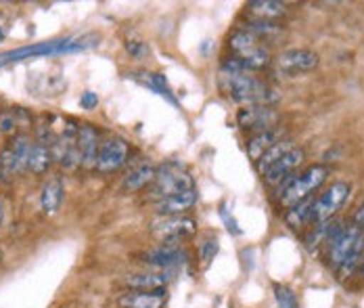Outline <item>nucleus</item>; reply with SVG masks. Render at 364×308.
<instances>
[{"mask_svg":"<svg viewBox=\"0 0 364 308\" xmlns=\"http://www.w3.org/2000/svg\"><path fill=\"white\" fill-rule=\"evenodd\" d=\"M149 231L153 233L155 239L170 245H182L184 239L193 237L197 233V223L188 216H157Z\"/></svg>","mask_w":364,"mask_h":308,"instance_id":"obj_7","label":"nucleus"},{"mask_svg":"<svg viewBox=\"0 0 364 308\" xmlns=\"http://www.w3.org/2000/svg\"><path fill=\"white\" fill-rule=\"evenodd\" d=\"M354 225H358V227H363L364 229V203H360L356 210H354V214H352V218H350Z\"/></svg>","mask_w":364,"mask_h":308,"instance_id":"obj_33","label":"nucleus"},{"mask_svg":"<svg viewBox=\"0 0 364 308\" xmlns=\"http://www.w3.org/2000/svg\"><path fill=\"white\" fill-rule=\"evenodd\" d=\"M243 30L245 32H250L252 36L259 40V42H274V40H279L283 36V28L279 26V23H274V21H247L245 26H243Z\"/></svg>","mask_w":364,"mask_h":308,"instance_id":"obj_23","label":"nucleus"},{"mask_svg":"<svg viewBox=\"0 0 364 308\" xmlns=\"http://www.w3.org/2000/svg\"><path fill=\"white\" fill-rule=\"evenodd\" d=\"M2 223H4V201L0 197V229H2Z\"/></svg>","mask_w":364,"mask_h":308,"instance_id":"obj_34","label":"nucleus"},{"mask_svg":"<svg viewBox=\"0 0 364 308\" xmlns=\"http://www.w3.org/2000/svg\"><path fill=\"white\" fill-rule=\"evenodd\" d=\"M166 302H168L166 290H155V292L126 290L115 298V308H166Z\"/></svg>","mask_w":364,"mask_h":308,"instance_id":"obj_14","label":"nucleus"},{"mask_svg":"<svg viewBox=\"0 0 364 308\" xmlns=\"http://www.w3.org/2000/svg\"><path fill=\"white\" fill-rule=\"evenodd\" d=\"M220 88L222 92L241 105H272L281 99L279 90L272 88L268 82L254 74L243 72H222L220 70Z\"/></svg>","mask_w":364,"mask_h":308,"instance_id":"obj_3","label":"nucleus"},{"mask_svg":"<svg viewBox=\"0 0 364 308\" xmlns=\"http://www.w3.org/2000/svg\"><path fill=\"white\" fill-rule=\"evenodd\" d=\"M193 189H195V181L181 161H166L157 168L155 181L151 183V189H149V197L157 201V199H164L176 193L193 191Z\"/></svg>","mask_w":364,"mask_h":308,"instance_id":"obj_5","label":"nucleus"},{"mask_svg":"<svg viewBox=\"0 0 364 308\" xmlns=\"http://www.w3.org/2000/svg\"><path fill=\"white\" fill-rule=\"evenodd\" d=\"M128 155H130V145H128L126 139H122V137H107L101 143V149H99V155H97L95 168L101 174L117 172L128 161Z\"/></svg>","mask_w":364,"mask_h":308,"instance_id":"obj_9","label":"nucleus"},{"mask_svg":"<svg viewBox=\"0 0 364 308\" xmlns=\"http://www.w3.org/2000/svg\"><path fill=\"white\" fill-rule=\"evenodd\" d=\"M274 298H277L279 308H299L297 296L293 294V290L291 287H287V285L274 283Z\"/></svg>","mask_w":364,"mask_h":308,"instance_id":"obj_28","label":"nucleus"},{"mask_svg":"<svg viewBox=\"0 0 364 308\" xmlns=\"http://www.w3.org/2000/svg\"><path fill=\"white\" fill-rule=\"evenodd\" d=\"M283 139V132L281 130H266V132H257V134H254L250 141H247V154H250V157L254 159V161H257L262 155L266 154L274 143H279Z\"/></svg>","mask_w":364,"mask_h":308,"instance_id":"obj_22","label":"nucleus"},{"mask_svg":"<svg viewBox=\"0 0 364 308\" xmlns=\"http://www.w3.org/2000/svg\"><path fill=\"white\" fill-rule=\"evenodd\" d=\"M343 229V223L339 221H327V223H321V225H314V229L310 231V235L306 237V245L308 248H314L318 243H328L337 233Z\"/></svg>","mask_w":364,"mask_h":308,"instance_id":"obj_26","label":"nucleus"},{"mask_svg":"<svg viewBox=\"0 0 364 308\" xmlns=\"http://www.w3.org/2000/svg\"><path fill=\"white\" fill-rule=\"evenodd\" d=\"M312 203H314V195L295 203L293 208H289L285 212V223L291 227V229H301L306 225H310V212H312Z\"/></svg>","mask_w":364,"mask_h":308,"instance_id":"obj_27","label":"nucleus"},{"mask_svg":"<svg viewBox=\"0 0 364 308\" xmlns=\"http://www.w3.org/2000/svg\"><path fill=\"white\" fill-rule=\"evenodd\" d=\"M155 174H157V168L151 161H141L124 176L122 189L128 193H136L145 187H151V183L155 181Z\"/></svg>","mask_w":364,"mask_h":308,"instance_id":"obj_18","label":"nucleus"},{"mask_svg":"<svg viewBox=\"0 0 364 308\" xmlns=\"http://www.w3.org/2000/svg\"><path fill=\"white\" fill-rule=\"evenodd\" d=\"M63 181L61 176H50L44 185H42V191H40V208L44 214H55L59 208H61V201H63Z\"/></svg>","mask_w":364,"mask_h":308,"instance_id":"obj_19","label":"nucleus"},{"mask_svg":"<svg viewBox=\"0 0 364 308\" xmlns=\"http://www.w3.org/2000/svg\"><path fill=\"white\" fill-rule=\"evenodd\" d=\"M134 78H136L141 84H145L146 88H151L153 92H157L159 97H164L166 101H170L172 105H178V101H176V97L172 95V88H170V84H168L166 76H161V74H149V72H141V74H136Z\"/></svg>","mask_w":364,"mask_h":308,"instance_id":"obj_24","label":"nucleus"},{"mask_svg":"<svg viewBox=\"0 0 364 308\" xmlns=\"http://www.w3.org/2000/svg\"><path fill=\"white\" fill-rule=\"evenodd\" d=\"M304 161V149L293 147L287 155H283L277 164H272L262 176L268 185H281L283 181H287L289 176H293V172L299 168V164Z\"/></svg>","mask_w":364,"mask_h":308,"instance_id":"obj_15","label":"nucleus"},{"mask_svg":"<svg viewBox=\"0 0 364 308\" xmlns=\"http://www.w3.org/2000/svg\"><path fill=\"white\" fill-rule=\"evenodd\" d=\"M327 176L328 168L323 164H314V166L306 168L304 172L293 174L279 185V203L285 210H289L295 203L312 197V193L327 181Z\"/></svg>","mask_w":364,"mask_h":308,"instance_id":"obj_4","label":"nucleus"},{"mask_svg":"<svg viewBox=\"0 0 364 308\" xmlns=\"http://www.w3.org/2000/svg\"><path fill=\"white\" fill-rule=\"evenodd\" d=\"M124 46H126V51H128V55L132 59H146L149 53H151V48H149V44H146L145 40L134 38V36L132 38H126Z\"/></svg>","mask_w":364,"mask_h":308,"instance_id":"obj_30","label":"nucleus"},{"mask_svg":"<svg viewBox=\"0 0 364 308\" xmlns=\"http://www.w3.org/2000/svg\"><path fill=\"white\" fill-rule=\"evenodd\" d=\"M80 105H82V110L92 112V110L99 105V95H97V92H92V90L82 92V97H80Z\"/></svg>","mask_w":364,"mask_h":308,"instance_id":"obj_32","label":"nucleus"},{"mask_svg":"<svg viewBox=\"0 0 364 308\" xmlns=\"http://www.w3.org/2000/svg\"><path fill=\"white\" fill-rule=\"evenodd\" d=\"M101 44V38L97 34H82V36H65V38L44 40L36 44H26L13 51L0 53V68L19 63L26 59H36V57H55V55H72V53H84Z\"/></svg>","mask_w":364,"mask_h":308,"instance_id":"obj_2","label":"nucleus"},{"mask_svg":"<svg viewBox=\"0 0 364 308\" xmlns=\"http://www.w3.org/2000/svg\"><path fill=\"white\" fill-rule=\"evenodd\" d=\"M360 272H363V277H364V258H363V262H360Z\"/></svg>","mask_w":364,"mask_h":308,"instance_id":"obj_36","label":"nucleus"},{"mask_svg":"<svg viewBox=\"0 0 364 308\" xmlns=\"http://www.w3.org/2000/svg\"><path fill=\"white\" fill-rule=\"evenodd\" d=\"M293 147H295V145H293L291 139H281L279 143H274V145H272V147H270L266 154L262 155V157L255 161V170H257L259 174H264V172H266V170H268L272 164H277V161H279L283 155L289 154Z\"/></svg>","mask_w":364,"mask_h":308,"instance_id":"obj_25","label":"nucleus"},{"mask_svg":"<svg viewBox=\"0 0 364 308\" xmlns=\"http://www.w3.org/2000/svg\"><path fill=\"white\" fill-rule=\"evenodd\" d=\"M279 112L272 105H247L237 112V124L243 130H252L254 134L274 130L279 124Z\"/></svg>","mask_w":364,"mask_h":308,"instance_id":"obj_10","label":"nucleus"},{"mask_svg":"<svg viewBox=\"0 0 364 308\" xmlns=\"http://www.w3.org/2000/svg\"><path fill=\"white\" fill-rule=\"evenodd\" d=\"M247 13L255 21H274L287 13V4L274 0H254L247 4Z\"/></svg>","mask_w":364,"mask_h":308,"instance_id":"obj_20","label":"nucleus"},{"mask_svg":"<svg viewBox=\"0 0 364 308\" xmlns=\"http://www.w3.org/2000/svg\"><path fill=\"white\" fill-rule=\"evenodd\" d=\"M53 149L50 145L42 143V141H32L30 145V155H28V170H32L34 174H44L50 164H53Z\"/></svg>","mask_w":364,"mask_h":308,"instance_id":"obj_21","label":"nucleus"},{"mask_svg":"<svg viewBox=\"0 0 364 308\" xmlns=\"http://www.w3.org/2000/svg\"><path fill=\"white\" fill-rule=\"evenodd\" d=\"M17 126H19L17 110H4L0 114V134H15Z\"/></svg>","mask_w":364,"mask_h":308,"instance_id":"obj_31","label":"nucleus"},{"mask_svg":"<svg viewBox=\"0 0 364 308\" xmlns=\"http://www.w3.org/2000/svg\"><path fill=\"white\" fill-rule=\"evenodd\" d=\"M101 137L99 130L92 124H80L77 130V154H80V166L82 168H95L97 155L101 149Z\"/></svg>","mask_w":364,"mask_h":308,"instance_id":"obj_12","label":"nucleus"},{"mask_svg":"<svg viewBox=\"0 0 364 308\" xmlns=\"http://www.w3.org/2000/svg\"><path fill=\"white\" fill-rule=\"evenodd\" d=\"M4 36H6V34H4V30H2V28H0V42H2V40H4Z\"/></svg>","mask_w":364,"mask_h":308,"instance_id":"obj_35","label":"nucleus"},{"mask_svg":"<svg viewBox=\"0 0 364 308\" xmlns=\"http://www.w3.org/2000/svg\"><path fill=\"white\" fill-rule=\"evenodd\" d=\"M195 203H197V191L193 189L153 201V210L157 216H184V212H188Z\"/></svg>","mask_w":364,"mask_h":308,"instance_id":"obj_16","label":"nucleus"},{"mask_svg":"<svg viewBox=\"0 0 364 308\" xmlns=\"http://www.w3.org/2000/svg\"><path fill=\"white\" fill-rule=\"evenodd\" d=\"M199 254H201V260H203V265L208 267V265L214 260V256L218 254V237H214V235H208V237L201 241V245H199Z\"/></svg>","mask_w":364,"mask_h":308,"instance_id":"obj_29","label":"nucleus"},{"mask_svg":"<svg viewBox=\"0 0 364 308\" xmlns=\"http://www.w3.org/2000/svg\"><path fill=\"white\" fill-rule=\"evenodd\" d=\"M143 262L153 267L157 270H166L172 269V267H178L186 260V254L182 250V245H170V243H161L153 250L145 252L143 256Z\"/></svg>","mask_w":364,"mask_h":308,"instance_id":"obj_13","label":"nucleus"},{"mask_svg":"<svg viewBox=\"0 0 364 308\" xmlns=\"http://www.w3.org/2000/svg\"><path fill=\"white\" fill-rule=\"evenodd\" d=\"M32 141L26 134H15L2 149H0V176L6 181L19 176L28 170V155Z\"/></svg>","mask_w":364,"mask_h":308,"instance_id":"obj_8","label":"nucleus"},{"mask_svg":"<svg viewBox=\"0 0 364 308\" xmlns=\"http://www.w3.org/2000/svg\"><path fill=\"white\" fill-rule=\"evenodd\" d=\"M364 258V229L348 221L343 229L327 243L328 267L348 279L356 269H360Z\"/></svg>","mask_w":364,"mask_h":308,"instance_id":"obj_1","label":"nucleus"},{"mask_svg":"<svg viewBox=\"0 0 364 308\" xmlns=\"http://www.w3.org/2000/svg\"><path fill=\"white\" fill-rule=\"evenodd\" d=\"M170 277L166 270H145V272H132L124 277L126 290H139V292H155L166 290Z\"/></svg>","mask_w":364,"mask_h":308,"instance_id":"obj_17","label":"nucleus"},{"mask_svg":"<svg viewBox=\"0 0 364 308\" xmlns=\"http://www.w3.org/2000/svg\"><path fill=\"white\" fill-rule=\"evenodd\" d=\"M318 63H321V57L310 48H289V51L281 53L277 59L279 72H283L287 76L312 72L314 68H318Z\"/></svg>","mask_w":364,"mask_h":308,"instance_id":"obj_11","label":"nucleus"},{"mask_svg":"<svg viewBox=\"0 0 364 308\" xmlns=\"http://www.w3.org/2000/svg\"><path fill=\"white\" fill-rule=\"evenodd\" d=\"M350 193H352V185L350 183L337 181L331 187H327L318 197H314L312 212H310V225L314 227V225H321V223L331 221L341 210V206L348 201Z\"/></svg>","mask_w":364,"mask_h":308,"instance_id":"obj_6","label":"nucleus"}]
</instances>
